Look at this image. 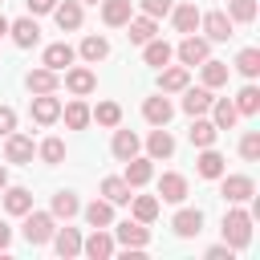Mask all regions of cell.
I'll return each mask as SVG.
<instances>
[{
  "label": "cell",
  "mask_w": 260,
  "mask_h": 260,
  "mask_svg": "<svg viewBox=\"0 0 260 260\" xmlns=\"http://www.w3.org/2000/svg\"><path fill=\"white\" fill-rule=\"evenodd\" d=\"M223 244H228L232 252H244V248L252 244V211L232 207V211L223 215Z\"/></svg>",
  "instance_id": "6da1fadb"
},
{
  "label": "cell",
  "mask_w": 260,
  "mask_h": 260,
  "mask_svg": "<svg viewBox=\"0 0 260 260\" xmlns=\"http://www.w3.org/2000/svg\"><path fill=\"white\" fill-rule=\"evenodd\" d=\"M24 240L32 244V248H41V244H49L53 240V232H57V219H53V211H24Z\"/></svg>",
  "instance_id": "7a4b0ae2"
},
{
  "label": "cell",
  "mask_w": 260,
  "mask_h": 260,
  "mask_svg": "<svg viewBox=\"0 0 260 260\" xmlns=\"http://www.w3.org/2000/svg\"><path fill=\"white\" fill-rule=\"evenodd\" d=\"M219 195L228 203H252L256 199V179L252 175H219Z\"/></svg>",
  "instance_id": "3957f363"
},
{
  "label": "cell",
  "mask_w": 260,
  "mask_h": 260,
  "mask_svg": "<svg viewBox=\"0 0 260 260\" xmlns=\"http://www.w3.org/2000/svg\"><path fill=\"white\" fill-rule=\"evenodd\" d=\"M28 118H32L37 126H53V122L61 118V98H57V93H32Z\"/></svg>",
  "instance_id": "277c9868"
},
{
  "label": "cell",
  "mask_w": 260,
  "mask_h": 260,
  "mask_svg": "<svg viewBox=\"0 0 260 260\" xmlns=\"http://www.w3.org/2000/svg\"><path fill=\"white\" fill-rule=\"evenodd\" d=\"M199 28L207 32V41H228V37H236V24H232V16H228L223 8L199 12Z\"/></svg>",
  "instance_id": "5b68a950"
},
{
  "label": "cell",
  "mask_w": 260,
  "mask_h": 260,
  "mask_svg": "<svg viewBox=\"0 0 260 260\" xmlns=\"http://www.w3.org/2000/svg\"><path fill=\"white\" fill-rule=\"evenodd\" d=\"M175 53H179V61L191 69V65H199V61H207V57H211V41H207V37L187 32V37L179 41V49H175Z\"/></svg>",
  "instance_id": "8992f818"
},
{
  "label": "cell",
  "mask_w": 260,
  "mask_h": 260,
  "mask_svg": "<svg viewBox=\"0 0 260 260\" xmlns=\"http://www.w3.org/2000/svg\"><path fill=\"white\" fill-rule=\"evenodd\" d=\"M114 240H118L122 248H138V252H142V248L150 244V228L138 223V219H122V223L114 228Z\"/></svg>",
  "instance_id": "52a82bcc"
},
{
  "label": "cell",
  "mask_w": 260,
  "mask_h": 260,
  "mask_svg": "<svg viewBox=\"0 0 260 260\" xmlns=\"http://www.w3.org/2000/svg\"><path fill=\"white\" fill-rule=\"evenodd\" d=\"M81 252H85L89 260H110V256L118 252V240H114L106 228H93V236L81 240Z\"/></svg>",
  "instance_id": "ba28073f"
},
{
  "label": "cell",
  "mask_w": 260,
  "mask_h": 260,
  "mask_svg": "<svg viewBox=\"0 0 260 260\" xmlns=\"http://www.w3.org/2000/svg\"><path fill=\"white\" fill-rule=\"evenodd\" d=\"M32 154H37V146H32L28 134H16V130L4 134V158H8V162H20V167H24V162H32Z\"/></svg>",
  "instance_id": "9c48e42d"
},
{
  "label": "cell",
  "mask_w": 260,
  "mask_h": 260,
  "mask_svg": "<svg viewBox=\"0 0 260 260\" xmlns=\"http://www.w3.org/2000/svg\"><path fill=\"white\" fill-rule=\"evenodd\" d=\"M8 37H12L16 49H32L41 41V28H37L32 16H20V20H8Z\"/></svg>",
  "instance_id": "30bf717a"
},
{
  "label": "cell",
  "mask_w": 260,
  "mask_h": 260,
  "mask_svg": "<svg viewBox=\"0 0 260 260\" xmlns=\"http://www.w3.org/2000/svg\"><path fill=\"white\" fill-rule=\"evenodd\" d=\"M24 85H28V93H57L61 89V73H53L49 65H41V69L24 73Z\"/></svg>",
  "instance_id": "8fae6325"
},
{
  "label": "cell",
  "mask_w": 260,
  "mask_h": 260,
  "mask_svg": "<svg viewBox=\"0 0 260 260\" xmlns=\"http://www.w3.org/2000/svg\"><path fill=\"white\" fill-rule=\"evenodd\" d=\"M65 89H69V93H77V98H89V93L98 89V77H93V69H85V65H77V69H65Z\"/></svg>",
  "instance_id": "7c38bea8"
},
{
  "label": "cell",
  "mask_w": 260,
  "mask_h": 260,
  "mask_svg": "<svg viewBox=\"0 0 260 260\" xmlns=\"http://www.w3.org/2000/svg\"><path fill=\"white\" fill-rule=\"evenodd\" d=\"M130 187H146L150 179H154V158H146V154H134V158H126V175H122Z\"/></svg>",
  "instance_id": "4fadbf2b"
},
{
  "label": "cell",
  "mask_w": 260,
  "mask_h": 260,
  "mask_svg": "<svg viewBox=\"0 0 260 260\" xmlns=\"http://www.w3.org/2000/svg\"><path fill=\"white\" fill-rule=\"evenodd\" d=\"M171 228H175V236L191 240V236H199V232H203V211H199V207H183V211H175Z\"/></svg>",
  "instance_id": "5bb4252c"
},
{
  "label": "cell",
  "mask_w": 260,
  "mask_h": 260,
  "mask_svg": "<svg viewBox=\"0 0 260 260\" xmlns=\"http://www.w3.org/2000/svg\"><path fill=\"white\" fill-rule=\"evenodd\" d=\"M49 244L57 248V256H61V260H73V256H81V232H77V228H57Z\"/></svg>",
  "instance_id": "9a60e30c"
},
{
  "label": "cell",
  "mask_w": 260,
  "mask_h": 260,
  "mask_svg": "<svg viewBox=\"0 0 260 260\" xmlns=\"http://www.w3.org/2000/svg\"><path fill=\"white\" fill-rule=\"evenodd\" d=\"M171 114H175V106H171V98H162V93H154V98L142 102V118H146L150 126H167Z\"/></svg>",
  "instance_id": "2e32d148"
},
{
  "label": "cell",
  "mask_w": 260,
  "mask_h": 260,
  "mask_svg": "<svg viewBox=\"0 0 260 260\" xmlns=\"http://www.w3.org/2000/svg\"><path fill=\"white\" fill-rule=\"evenodd\" d=\"M158 85H162V93H183V89L191 85V73H187V65H162V73H158Z\"/></svg>",
  "instance_id": "e0dca14e"
},
{
  "label": "cell",
  "mask_w": 260,
  "mask_h": 260,
  "mask_svg": "<svg viewBox=\"0 0 260 260\" xmlns=\"http://www.w3.org/2000/svg\"><path fill=\"white\" fill-rule=\"evenodd\" d=\"M158 195H162L167 203H183V199H187V175L167 171V175L158 179Z\"/></svg>",
  "instance_id": "ac0fdd59"
},
{
  "label": "cell",
  "mask_w": 260,
  "mask_h": 260,
  "mask_svg": "<svg viewBox=\"0 0 260 260\" xmlns=\"http://www.w3.org/2000/svg\"><path fill=\"white\" fill-rule=\"evenodd\" d=\"M134 16V0H102V20L110 28H122Z\"/></svg>",
  "instance_id": "d6986e66"
},
{
  "label": "cell",
  "mask_w": 260,
  "mask_h": 260,
  "mask_svg": "<svg viewBox=\"0 0 260 260\" xmlns=\"http://www.w3.org/2000/svg\"><path fill=\"white\" fill-rule=\"evenodd\" d=\"M53 20H57L61 32L81 28V0H65V4H57V8H53Z\"/></svg>",
  "instance_id": "ffe728a7"
},
{
  "label": "cell",
  "mask_w": 260,
  "mask_h": 260,
  "mask_svg": "<svg viewBox=\"0 0 260 260\" xmlns=\"http://www.w3.org/2000/svg\"><path fill=\"white\" fill-rule=\"evenodd\" d=\"M154 32H158V20H154V16H146V12H142V16H130V20H126V37H130L134 45H146V41H150Z\"/></svg>",
  "instance_id": "44dd1931"
},
{
  "label": "cell",
  "mask_w": 260,
  "mask_h": 260,
  "mask_svg": "<svg viewBox=\"0 0 260 260\" xmlns=\"http://www.w3.org/2000/svg\"><path fill=\"white\" fill-rule=\"evenodd\" d=\"M211 110V89L207 85H199V89H183V114H191V118H199V114H207Z\"/></svg>",
  "instance_id": "7402d4cb"
},
{
  "label": "cell",
  "mask_w": 260,
  "mask_h": 260,
  "mask_svg": "<svg viewBox=\"0 0 260 260\" xmlns=\"http://www.w3.org/2000/svg\"><path fill=\"white\" fill-rule=\"evenodd\" d=\"M138 146H142V142H138V134H134V130H118V126H114V142H110V150H114V158H118V162L134 158V154H138Z\"/></svg>",
  "instance_id": "603a6c76"
},
{
  "label": "cell",
  "mask_w": 260,
  "mask_h": 260,
  "mask_svg": "<svg viewBox=\"0 0 260 260\" xmlns=\"http://www.w3.org/2000/svg\"><path fill=\"white\" fill-rule=\"evenodd\" d=\"M171 57H175V49H171L167 41H158V37H150V41L142 45V61H146V65H154V69L171 65Z\"/></svg>",
  "instance_id": "cb8c5ba5"
},
{
  "label": "cell",
  "mask_w": 260,
  "mask_h": 260,
  "mask_svg": "<svg viewBox=\"0 0 260 260\" xmlns=\"http://www.w3.org/2000/svg\"><path fill=\"white\" fill-rule=\"evenodd\" d=\"M73 57H77V53H73V49H69L65 41H57V45H49V49H45L41 65H49L53 73H61V69H69V65H73Z\"/></svg>",
  "instance_id": "d4e9b609"
},
{
  "label": "cell",
  "mask_w": 260,
  "mask_h": 260,
  "mask_svg": "<svg viewBox=\"0 0 260 260\" xmlns=\"http://www.w3.org/2000/svg\"><path fill=\"white\" fill-rule=\"evenodd\" d=\"M215 134H219V130H215V122H207L203 114H199V118H191V130H187L191 146H199V150H203V146H215Z\"/></svg>",
  "instance_id": "484cf974"
},
{
  "label": "cell",
  "mask_w": 260,
  "mask_h": 260,
  "mask_svg": "<svg viewBox=\"0 0 260 260\" xmlns=\"http://www.w3.org/2000/svg\"><path fill=\"white\" fill-rule=\"evenodd\" d=\"M171 154H175V138L162 126H154L150 138H146V158H171Z\"/></svg>",
  "instance_id": "4316f807"
},
{
  "label": "cell",
  "mask_w": 260,
  "mask_h": 260,
  "mask_svg": "<svg viewBox=\"0 0 260 260\" xmlns=\"http://www.w3.org/2000/svg\"><path fill=\"white\" fill-rule=\"evenodd\" d=\"M195 171H199V179H219L223 175V154L215 146H203V154L195 158Z\"/></svg>",
  "instance_id": "83f0119b"
},
{
  "label": "cell",
  "mask_w": 260,
  "mask_h": 260,
  "mask_svg": "<svg viewBox=\"0 0 260 260\" xmlns=\"http://www.w3.org/2000/svg\"><path fill=\"white\" fill-rule=\"evenodd\" d=\"M81 215H85L89 228H110L114 223V203L110 199H93L89 207H81Z\"/></svg>",
  "instance_id": "f1b7e54d"
},
{
  "label": "cell",
  "mask_w": 260,
  "mask_h": 260,
  "mask_svg": "<svg viewBox=\"0 0 260 260\" xmlns=\"http://www.w3.org/2000/svg\"><path fill=\"white\" fill-rule=\"evenodd\" d=\"M236 106H232V98H211V122H215V130H232L236 126Z\"/></svg>",
  "instance_id": "f546056e"
},
{
  "label": "cell",
  "mask_w": 260,
  "mask_h": 260,
  "mask_svg": "<svg viewBox=\"0 0 260 260\" xmlns=\"http://www.w3.org/2000/svg\"><path fill=\"white\" fill-rule=\"evenodd\" d=\"M32 207V191L28 187H4V211L8 215H24Z\"/></svg>",
  "instance_id": "4dcf8cb0"
},
{
  "label": "cell",
  "mask_w": 260,
  "mask_h": 260,
  "mask_svg": "<svg viewBox=\"0 0 260 260\" xmlns=\"http://www.w3.org/2000/svg\"><path fill=\"white\" fill-rule=\"evenodd\" d=\"M171 20L179 32H195L199 28V8L195 4H171Z\"/></svg>",
  "instance_id": "1f68e13d"
},
{
  "label": "cell",
  "mask_w": 260,
  "mask_h": 260,
  "mask_svg": "<svg viewBox=\"0 0 260 260\" xmlns=\"http://www.w3.org/2000/svg\"><path fill=\"white\" fill-rule=\"evenodd\" d=\"M199 69H203V85H207V89L228 85V73H232L228 61H211V57H207V61H199Z\"/></svg>",
  "instance_id": "d6a6232c"
},
{
  "label": "cell",
  "mask_w": 260,
  "mask_h": 260,
  "mask_svg": "<svg viewBox=\"0 0 260 260\" xmlns=\"http://www.w3.org/2000/svg\"><path fill=\"white\" fill-rule=\"evenodd\" d=\"M89 122H98V126H122V106L118 102H98L93 110H89Z\"/></svg>",
  "instance_id": "836d02e7"
},
{
  "label": "cell",
  "mask_w": 260,
  "mask_h": 260,
  "mask_svg": "<svg viewBox=\"0 0 260 260\" xmlns=\"http://www.w3.org/2000/svg\"><path fill=\"white\" fill-rule=\"evenodd\" d=\"M77 53H81V57H85L89 65H98V61H106V57H110V41H106V37H93V32H89V37L81 41V49H77Z\"/></svg>",
  "instance_id": "e575fe53"
},
{
  "label": "cell",
  "mask_w": 260,
  "mask_h": 260,
  "mask_svg": "<svg viewBox=\"0 0 260 260\" xmlns=\"http://www.w3.org/2000/svg\"><path fill=\"white\" fill-rule=\"evenodd\" d=\"M232 106H236V114H244V118L260 114V89H256V85H244V89L232 98Z\"/></svg>",
  "instance_id": "d590c367"
},
{
  "label": "cell",
  "mask_w": 260,
  "mask_h": 260,
  "mask_svg": "<svg viewBox=\"0 0 260 260\" xmlns=\"http://www.w3.org/2000/svg\"><path fill=\"white\" fill-rule=\"evenodd\" d=\"M130 183L122 179V175H110V179H102V195L110 199V203H130Z\"/></svg>",
  "instance_id": "8d00e7d4"
},
{
  "label": "cell",
  "mask_w": 260,
  "mask_h": 260,
  "mask_svg": "<svg viewBox=\"0 0 260 260\" xmlns=\"http://www.w3.org/2000/svg\"><path fill=\"white\" fill-rule=\"evenodd\" d=\"M61 118H65L69 130H85L89 126V106L85 102H69V106H61Z\"/></svg>",
  "instance_id": "74e56055"
},
{
  "label": "cell",
  "mask_w": 260,
  "mask_h": 260,
  "mask_svg": "<svg viewBox=\"0 0 260 260\" xmlns=\"http://www.w3.org/2000/svg\"><path fill=\"white\" fill-rule=\"evenodd\" d=\"M77 211H81V203H77L73 191H57L53 195V219H73Z\"/></svg>",
  "instance_id": "f35d334b"
},
{
  "label": "cell",
  "mask_w": 260,
  "mask_h": 260,
  "mask_svg": "<svg viewBox=\"0 0 260 260\" xmlns=\"http://www.w3.org/2000/svg\"><path fill=\"white\" fill-rule=\"evenodd\" d=\"M130 203H134V219L138 223H154L158 219V199L154 195H130Z\"/></svg>",
  "instance_id": "ab89813d"
},
{
  "label": "cell",
  "mask_w": 260,
  "mask_h": 260,
  "mask_svg": "<svg viewBox=\"0 0 260 260\" xmlns=\"http://www.w3.org/2000/svg\"><path fill=\"white\" fill-rule=\"evenodd\" d=\"M228 16H232V24H252L256 20V0H228Z\"/></svg>",
  "instance_id": "60d3db41"
},
{
  "label": "cell",
  "mask_w": 260,
  "mask_h": 260,
  "mask_svg": "<svg viewBox=\"0 0 260 260\" xmlns=\"http://www.w3.org/2000/svg\"><path fill=\"white\" fill-rule=\"evenodd\" d=\"M236 69H240L244 77H256V73H260V49H240Z\"/></svg>",
  "instance_id": "b9f144b4"
},
{
  "label": "cell",
  "mask_w": 260,
  "mask_h": 260,
  "mask_svg": "<svg viewBox=\"0 0 260 260\" xmlns=\"http://www.w3.org/2000/svg\"><path fill=\"white\" fill-rule=\"evenodd\" d=\"M37 154H41L49 167H57V162L65 158V142H61V138H45V142L37 146Z\"/></svg>",
  "instance_id": "7bdbcfd3"
},
{
  "label": "cell",
  "mask_w": 260,
  "mask_h": 260,
  "mask_svg": "<svg viewBox=\"0 0 260 260\" xmlns=\"http://www.w3.org/2000/svg\"><path fill=\"white\" fill-rule=\"evenodd\" d=\"M240 154H244L248 162H256V158H260V134H256V130H248V134L240 138Z\"/></svg>",
  "instance_id": "ee69618b"
},
{
  "label": "cell",
  "mask_w": 260,
  "mask_h": 260,
  "mask_svg": "<svg viewBox=\"0 0 260 260\" xmlns=\"http://www.w3.org/2000/svg\"><path fill=\"white\" fill-rule=\"evenodd\" d=\"M138 4H142V12H146V16H154V20L171 12V0H138Z\"/></svg>",
  "instance_id": "f6af8a7d"
},
{
  "label": "cell",
  "mask_w": 260,
  "mask_h": 260,
  "mask_svg": "<svg viewBox=\"0 0 260 260\" xmlns=\"http://www.w3.org/2000/svg\"><path fill=\"white\" fill-rule=\"evenodd\" d=\"M12 130H16V110L12 106H0V138L12 134Z\"/></svg>",
  "instance_id": "bcb514c9"
},
{
  "label": "cell",
  "mask_w": 260,
  "mask_h": 260,
  "mask_svg": "<svg viewBox=\"0 0 260 260\" xmlns=\"http://www.w3.org/2000/svg\"><path fill=\"white\" fill-rule=\"evenodd\" d=\"M53 8H57V0H28V16H45Z\"/></svg>",
  "instance_id": "7dc6e473"
},
{
  "label": "cell",
  "mask_w": 260,
  "mask_h": 260,
  "mask_svg": "<svg viewBox=\"0 0 260 260\" xmlns=\"http://www.w3.org/2000/svg\"><path fill=\"white\" fill-rule=\"evenodd\" d=\"M232 256H236V252H232L228 244H211V248H207V260H232Z\"/></svg>",
  "instance_id": "c3c4849f"
},
{
  "label": "cell",
  "mask_w": 260,
  "mask_h": 260,
  "mask_svg": "<svg viewBox=\"0 0 260 260\" xmlns=\"http://www.w3.org/2000/svg\"><path fill=\"white\" fill-rule=\"evenodd\" d=\"M8 244H12V228L0 223V252H8Z\"/></svg>",
  "instance_id": "681fc988"
},
{
  "label": "cell",
  "mask_w": 260,
  "mask_h": 260,
  "mask_svg": "<svg viewBox=\"0 0 260 260\" xmlns=\"http://www.w3.org/2000/svg\"><path fill=\"white\" fill-rule=\"evenodd\" d=\"M4 187H8V171L0 167V191H4Z\"/></svg>",
  "instance_id": "f907efd6"
},
{
  "label": "cell",
  "mask_w": 260,
  "mask_h": 260,
  "mask_svg": "<svg viewBox=\"0 0 260 260\" xmlns=\"http://www.w3.org/2000/svg\"><path fill=\"white\" fill-rule=\"evenodd\" d=\"M0 37H8V20L4 16H0Z\"/></svg>",
  "instance_id": "816d5d0a"
},
{
  "label": "cell",
  "mask_w": 260,
  "mask_h": 260,
  "mask_svg": "<svg viewBox=\"0 0 260 260\" xmlns=\"http://www.w3.org/2000/svg\"><path fill=\"white\" fill-rule=\"evenodd\" d=\"M81 4H102V0H81Z\"/></svg>",
  "instance_id": "f5cc1de1"
}]
</instances>
